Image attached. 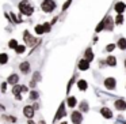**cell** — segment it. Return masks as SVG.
<instances>
[{"mask_svg": "<svg viewBox=\"0 0 126 124\" xmlns=\"http://www.w3.org/2000/svg\"><path fill=\"white\" fill-rule=\"evenodd\" d=\"M42 26H44V33H49V31H50V23H44V25H42Z\"/></svg>", "mask_w": 126, "mask_h": 124, "instance_id": "29", "label": "cell"}, {"mask_svg": "<svg viewBox=\"0 0 126 124\" xmlns=\"http://www.w3.org/2000/svg\"><path fill=\"white\" fill-rule=\"evenodd\" d=\"M65 115H66V112H65V102H61V105H60V108H58V110H57V113H56L53 121H57V120H60V119L65 117Z\"/></svg>", "mask_w": 126, "mask_h": 124, "instance_id": "3", "label": "cell"}, {"mask_svg": "<svg viewBox=\"0 0 126 124\" xmlns=\"http://www.w3.org/2000/svg\"><path fill=\"white\" fill-rule=\"evenodd\" d=\"M19 70L23 72V74H27V72L30 71V63H29V61H23V63H20Z\"/></svg>", "mask_w": 126, "mask_h": 124, "instance_id": "13", "label": "cell"}, {"mask_svg": "<svg viewBox=\"0 0 126 124\" xmlns=\"http://www.w3.org/2000/svg\"><path fill=\"white\" fill-rule=\"evenodd\" d=\"M71 120H72V123H73V124H80L83 121L81 113H80L79 110H75V112L71 115Z\"/></svg>", "mask_w": 126, "mask_h": 124, "instance_id": "6", "label": "cell"}, {"mask_svg": "<svg viewBox=\"0 0 126 124\" xmlns=\"http://www.w3.org/2000/svg\"><path fill=\"white\" fill-rule=\"evenodd\" d=\"M18 7H19V11H20L22 15L31 17V15L34 14V6L30 3V1H27V0H22Z\"/></svg>", "mask_w": 126, "mask_h": 124, "instance_id": "1", "label": "cell"}, {"mask_svg": "<svg viewBox=\"0 0 126 124\" xmlns=\"http://www.w3.org/2000/svg\"><path fill=\"white\" fill-rule=\"evenodd\" d=\"M80 110H81V112H88V104L85 101H83L81 104H80Z\"/></svg>", "mask_w": 126, "mask_h": 124, "instance_id": "26", "label": "cell"}, {"mask_svg": "<svg viewBox=\"0 0 126 124\" xmlns=\"http://www.w3.org/2000/svg\"><path fill=\"white\" fill-rule=\"evenodd\" d=\"M114 10L117 14H123V11L126 10V4L123 3V1H117L114 6Z\"/></svg>", "mask_w": 126, "mask_h": 124, "instance_id": "8", "label": "cell"}, {"mask_svg": "<svg viewBox=\"0 0 126 124\" xmlns=\"http://www.w3.org/2000/svg\"><path fill=\"white\" fill-rule=\"evenodd\" d=\"M84 59L87 61H92L94 60V53H92V49L91 48H87L84 52Z\"/></svg>", "mask_w": 126, "mask_h": 124, "instance_id": "15", "label": "cell"}, {"mask_svg": "<svg viewBox=\"0 0 126 124\" xmlns=\"http://www.w3.org/2000/svg\"><path fill=\"white\" fill-rule=\"evenodd\" d=\"M8 61V55L7 53H0V64H6Z\"/></svg>", "mask_w": 126, "mask_h": 124, "instance_id": "23", "label": "cell"}, {"mask_svg": "<svg viewBox=\"0 0 126 124\" xmlns=\"http://www.w3.org/2000/svg\"><path fill=\"white\" fill-rule=\"evenodd\" d=\"M34 30H35V34H38V36H42L44 33V26L42 25H37L35 27H34Z\"/></svg>", "mask_w": 126, "mask_h": 124, "instance_id": "22", "label": "cell"}, {"mask_svg": "<svg viewBox=\"0 0 126 124\" xmlns=\"http://www.w3.org/2000/svg\"><path fill=\"white\" fill-rule=\"evenodd\" d=\"M22 91H27V87H26V86H19V85H15V86H14V89H12V93H14L15 96L20 94Z\"/></svg>", "mask_w": 126, "mask_h": 124, "instance_id": "11", "label": "cell"}, {"mask_svg": "<svg viewBox=\"0 0 126 124\" xmlns=\"http://www.w3.org/2000/svg\"><path fill=\"white\" fill-rule=\"evenodd\" d=\"M23 38H25V42L29 45V47H33V45L37 42L35 38H34L30 33H29V30H25V33H23Z\"/></svg>", "mask_w": 126, "mask_h": 124, "instance_id": "4", "label": "cell"}, {"mask_svg": "<svg viewBox=\"0 0 126 124\" xmlns=\"http://www.w3.org/2000/svg\"><path fill=\"white\" fill-rule=\"evenodd\" d=\"M76 102H77L76 97H69L68 101H66V104H68L69 108H75V106H76Z\"/></svg>", "mask_w": 126, "mask_h": 124, "instance_id": "20", "label": "cell"}, {"mask_svg": "<svg viewBox=\"0 0 126 124\" xmlns=\"http://www.w3.org/2000/svg\"><path fill=\"white\" fill-rule=\"evenodd\" d=\"M39 124H45V121H41V123H39Z\"/></svg>", "mask_w": 126, "mask_h": 124, "instance_id": "34", "label": "cell"}, {"mask_svg": "<svg viewBox=\"0 0 126 124\" xmlns=\"http://www.w3.org/2000/svg\"><path fill=\"white\" fill-rule=\"evenodd\" d=\"M63 124H66V123H63Z\"/></svg>", "mask_w": 126, "mask_h": 124, "instance_id": "36", "label": "cell"}, {"mask_svg": "<svg viewBox=\"0 0 126 124\" xmlns=\"http://www.w3.org/2000/svg\"><path fill=\"white\" fill-rule=\"evenodd\" d=\"M88 68H90V61H87L85 59H83V60L79 61V70L80 71H87Z\"/></svg>", "mask_w": 126, "mask_h": 124, "instance_id": "10", "label": "cell"}, {"mask_svg": "<svg viewBox=\"0 0 126 124\" xmlns=\"http://www.w3.org/2000/svg\"><path fill=\"white\" fill-rule=\"evenodd\" d=\"M115 47H117L115 44H109V45L106 47V50H107V52H112V50L115 49Z\"/></svg>", "mask_w": 126, "mask_h": 124, "instance_id": "28", "label": "cell"}, {"mask_svg": "<svg viewBox=\"0 0 126 124\" xmlns=\"http://www.w3.org/2000/svg\"><path fill=\"white\" fill-rule=\"evenodd\" d=\"M71 4H72V0H66V3H64V6H63V11H65Z\"/></svg>", "mask_w": 126, "mask_h": 124, "instance_id": "30", "label": "cell"}, {"mask_svg": "<svg viewBox=\"0 0 126 124\" xmlns=\"http://www.w3.org/2000/svg\"><path fill=\"white\" fill-rule=\"evenodd\" d=\"M114 105L118 110H126V102L123 101V99H117Z\"/></svg>", "mask_w": 126, "mask_h": 124, "instance_id": "12", "label": "cell"}, {"mask_svg": "<svg viewBox=\"0 0 126 124\" xmlns=\"http://www.w3.org/2000/svg\"><path fill=\"white\" fill-rule=\"evenodd\" d=\"M77 87H79V90H80V91H85V90H87V87H88V83H87V80H84V79H80L79 82H77Z\"/></svg>", "mask_w": 126, "mask_h": 124, "instance_id": "16", "label": "cell"}, {"mask_svg": "<svg viewBox=\"0 0 126 124\" xmlns=\"http://www.w3.org/2000/svg\"><path fill=\"white\" fill-rule=\"evenodd\" d=\"M114 23H115V25H122V23H123V15L122 14H118L117 18H115V21H114Z\"/></svg>", "mask_w": 126, "mask_h": 124, "instance_id": "24", "label": "cell"}, {"mask_svg": "<svg viewBox=\"0 0 126 124\" xmlns=\"http://www.w3.org/2000/svg\"><path fill=\"white\" fill-rule=\"evenodd\" d=\"M100 113H102V116H103L104 119H111L112 117V112L109 109V108H102Z\"/></svg>", "mask_w": 126, "mask_h": 124, "instance_id": "14", "label": "cell"}, {"mask_svg": "<svg viewBox=\"0 0 126 124\" xmlns=\"http://www.w3.org/2000/svg\"><path fill=\"white\" fill-rule=\"evenodd\" d=\"M103 22H104V30H109V31H111L112 29H114V21H112V18L110 17V15H107L106 18L103 19Z\"/></svg>", "mask_w": 126, "mask_h": 124, "instance_id": "5", "label": "cell"}, {"mask_svg": "<svg viewBox=\"0 0 126 124\" xmlns=\"http://www.w3.org/2000/svg\"><path fill=\"white\" fill-rule=\"evenodd\" d=\"M37 98H38V93H37V91H30V99L35 101Z\"/></svg>", "mask_w": 126, "mask_h": 124, "instance_id": "27", "label": "cell"}, {"mask_svg": "<svg viewBox=\"0 0 126 124\" xmlns=\"http://www.w3.org/2000/svg\"><path fill=\"white\" fill-rule=\"evenodd\" d=\"M1 91H3V93L7 91V83H3V85H1Z\"/></svg>", "mask_w": 126, "mask_h": 124, "instance_id": "32", "label": "cell"}, {"mask_svg": "<svg viewBox=\"0 0 126 124\" xmlns=\"http://www.w3.org/2000/svg\"><path fill=\"white\" fill-rule=\"evenodd\" d=\"M26 50V45H19L18 44V47L15 48V52L18 53V55H22V53H25Z\"/></svg>", "mask_w": 126, "mask_h": 124, "instance_id": "21", "label": "cell"}, {"mask_svg": "<svg viewBox=\"0 0 126 124\" xmlns=\"http://www.w3.org/2000/svg\"><path fill=\"white\" fill-rule=\"evenodd\" d=\"M18 80H19V76H18L16 74H12L8 76V79H7V82L11 83V85H15V83H18Z\"/></svg>", "mask_w": 126, "mask_h": 124, "instance_id": "19", "label": "cell"}, {"mask_svg": "<svg viewBox=\"0 0 126 124\" xmlns=\"http://www.w3.org/2000/svg\"><path fill=\"white\" fill-rule=\"evenodd\" d=\"M106 63L109 64L110 67H115L117 66V59H115V56H107Z\"/></svg>", "mask_w": 126, "mask_h": 124, "instance_id": "17", "label": "cell"}, {"mask_svg": "<svg viewBox=\"0 0 126 124\" xmlns=\"http://www.w3.org/2000/svg\"><path fill=\"white\" fill-rule=\"evenodd\" d=\"M29 124H35V123H34V121H31V120H30V121H29Z\"/></svg>", "mask_w": 126, "mask_h": 124, "instance_id": "33", "label": "cell"}, {"mask_svg": "<svg viewBox=\"0 0 126 124\" xmlns=\"http://www.w3.org/2000/svg\"><path fill=\"white\" fill-rule=\"evenodd\" d=\"M117 47L119 48V49L125 50L126 49V38H123V37H122V38L118 40V41H117Z\"/></svg>", "mask_w": 126, "mask_h": 124, "instance_id": "18", "label": "cell"}, {"mask_svg": "<svg viewBox=\"0 0 126 124\" xmlns=\"http://www.w3.org/2000/svg\"><path fill=\"white\" fill-rule=\"evenodd\" d=\"M125 68H126V59H125Z\"/></svg>", "mask_w": 126, "mask_h": 124, "instance_id": "35", "label": "cell"}, {"mask_svg": "<svg viewBox=\"0 0 126 124\" xmlns=\"http://www.w3.org/2000/svg\"><path fill=\"white\" fill-rule=\"evenodd\" d=\"M23 115L26 116V117H29V119H31L34 116V108L33 106H25V109H23Z\"/></svg>", "mask_w": 126, "mask_h": 124, "instance_id": "9", "label": "cell"}, {"mask_svg": "<svg viewBox=\"0 0 126 124\" xmlns=\"http://www.w3.org/2000/svg\"><path fill=\"white\" fill-rule=\"evenodd\" d=\"M16 47H18V41H16V40H10V41H8V48H10V49H15Z\"/></svg>", "mask_w": 126, "mask_h": 124, "instance_id": "25", "label": "cell"}, {"mask_svg": "<svg viewBox=\"0 0 126 124\" xmlns=\"http://www.w3.org/2000/svg\"><path fill=\"white\" fill-rule=\"evenodd\" d=\"M34 80H35V82L41 80V74H39V72H35V74H34Z\"/></svg>", "mask_w": 126, "mask_h": 124, "instance_id": "31", "label": "cell"}, {"mask_svg": "<svg viewBox=\"0 0 126 124\" xmlns=\"http://www.w3.org/2000/svg\"><path fill=\"white\" fill-rule=\"evenodd\" d=\"M56 7H57V4H56L54 0H44L41 3V10L46 14H50L52 11H54Z\"/></svg>", "mask_w": 126, "mask_h": 124, "instance_id": "2", "label": "cell"}, {"mask_svg": "<svg viewBox=\"0 0 126 124\" xmlns=\"http://www.w3.org/2000/svg\"><path fill=\"white\" fill-rule=\"evenodd\" d=\"M104 86H106V89H109V90H114L115 86H117V82H115V79L112 76L106 78V79H104Z\"/></svg>", "mask_w": 126, "mask_h": 124, "instance_id": "7", "label": "cell"}]
</instances>
